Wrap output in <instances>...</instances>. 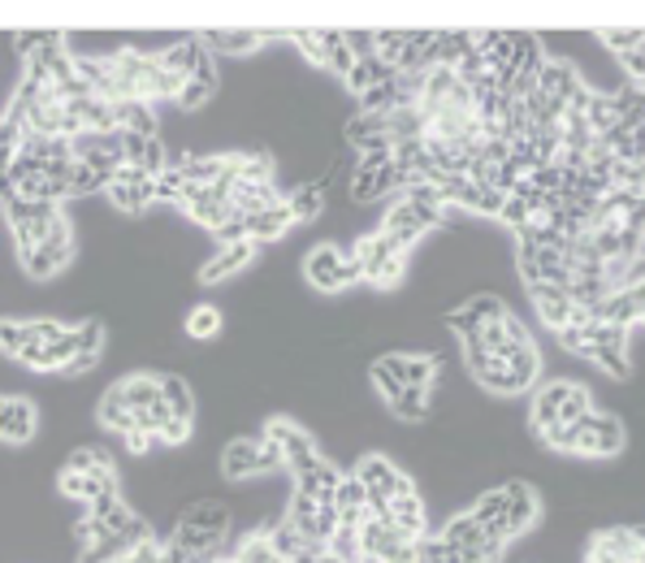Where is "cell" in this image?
<instances>
[{
    "label": "cell",
    "instance_id": "cell-17",
    "mask_svg": "<svg viewBox=\"0 0 645 563\" xmlns=\"http://www.w3.org/2000/svg\"><path fill=\"white\" fill-rule=\"evenodd\" d=\"M576 91H585L580 70H576L572 61H564V57H546L542 70H537V96H546L550 105L567 109V100H572Z\"/></svg>",
    "mask_w": 645,
    "mask_h": 563
},
{
    "label": "cell",
    "instance_id": "cell-29",
    "mask_svg": "<svg viewBox=\"0 0 645 563\" xmlns=\"http://www.w3.org/2000/svg\"><path fill=\"white\" fill-rule=\"evenodd\" d=\"M334 512H338V524H360L368 516V498L356 473H343V482L334 490Z\"/></svg>",
    "mask_w": 645,
    "mask_h": 563
},
{
    "label": "cell",
    "instance_id": "cell-32",
    "mask_svg": "<svg viewBox=\"0 0 645 563\" xmlns=\"http://www.w3.org/2000/svg\"><path fill=\"white\" fill-rule=\"evenodd\" d=\"M178 524H191V529H200V533L226 537V533H230V512H226L221 503H208V498H204V503H191Z\"/></svg>",
    "mask_w": 645,
    "mask_h": 563
},
{
    "label": "cell",
    "instance_id": "cell-43",
    "mask_svg": "<svg viewBox=\"0 0 645 563\" xmlns=\"http://www.w3.org/2000/svg\"><path fill=\"white\" fill-rule=\"evenodd\" d=\"M351 66H356V52L347 48V36H343V31H329L325 70H329V75H338V79H347V75H351Z\"/></svg>",
    "mask_w": 645,
    "mask_h": 563
},
{
    "label": "cell",
    "instance_id": "cell-1",
    "mask_svg": "<svg viewBox=\"0 0 645 563\" xmlns=\"http://www.w3.org/2000/svg\"><path fill=\"white\" fill-rule=\"evenodd\" d=\"M351 256L360 265V282L377 286V290H395L407 278V247L381 235V230H368L351 243Z\"/></svg>",
    "mask_w": 645,
    "mask_h": 563
},
{
    "label": "cell",
    "instance_id": "cell-23",
    "mask_svg": "<svg viewBox=\"0 0 645 563\" xmlns=\"http://www.w3.org/2000/svg\"><path fill=\"white\" fill-rule=\"evenodd\" d=\"M567 382H572V377H555V382H537V386H533V403H528V429H533V434L559 425V403H564V395H567Z\"/></svg>",
    "mask_w": 645,
    "mask_h": 563
},
{
    "label": "cell",
    "instance_id": "cell-18",
    "mask_svg": "<svg viewBox=\"0 0 645 563\" xmlns=\"http://www.w3.org/2000/svg\"><path fill=\"white\" fill-rule=\"evenodd\" d=\"M256 260V243H217V251L200 265L204 286H217V282H230L235 274H242L247 265Z\"/></svg>",
    "mask_w": 645,
    "mask_h": 563
},
{
    "label": "cell",
    "instance_id": "cell-4",
    "mask_svg": "<svg viewBox=\"0 0 645 563\" xmlns=\"http://www.w3.org/2000/svg\"><path fill=\"white\" fill-rule=\"evenodd\" d=\"M356 477H360L364 498H368V516H381V521H386L390 498L416 494V482L407 477L399 464H390L386 455H364L360 464H356Z\"/></svg>",
    "mask_w": 645,
    "mask_h": 563
},
{
    "label": "cell",
    "instance_id": "cell-42",
    "mask_svg": "<svg viewBox=\"0 0 645 563\" xmlns=\"http://www.w3.org/2000/svg\"><path fill=\"white\" fill-rule=\"evenodd\" d=\"M585 412H594V395H589V386L567 382V395H564V403H559V425H576Z\"/></svg>",
    "mask_w": 645,
    "mask_h": 563
},
{
    "label": "cell",
    "instance_id": "cell-6",
    "mask_svg": "<svg viewBox=\"0 0 645 563\" xmlns=\"http://www.w3.org/2000/svg\"><path fill=\"white\" fill-rule=\"evenodd\" d=\"M269 446H278V455H282V468L290 477H304V473H312L317 464H321L325 455L317 451V438L304 429V425H295L290 416H274V421H265V434H260Z\"/></svg>",
    "mask_w": 645,
    "mask_h": 563
},
{
    "label": "cell",
    "instance_id": "cell-16",
    "mask_svg": "<svg viewBox=\"0 0 645 563\" xmlns=\"http://www.w3.org/2000/svg\"><path fill=\"white\" fill-rule=\"evenodd\" d=\"M512 308L498 299V295H473L464 308H455V313H446V325L468 343V338H477L485 325H494V322H503Z\"/></svg>",
    "mask_w": 645,
    "mask_h": 563
},
{
    "label": "cell",
    "instance_id": "cell-15",
    "mask_svg": "<svg viewBox=\"0 0 645 563\" xmlns=\"http://www.w3.org/2000/svg\"><path fill=\"white\" fill-rule=\"evenodd\" d=\"M40 434V407L27 395H0V443L27 446Z\"/></svg>",
    "mask_w": 645,
    "mask_h": 563
},
{
    "label": "cell",
    "instance_id": "cell-24",
    "mask_svg": "<svg viewBox=\"0 0 645 563\" xmlns=\"http://www.w3.org/2000/svg\"><path fill=\"white\" fill-rule=\"evenodd\" d=\"M109 391H113V395L139 416V412H148V407L161 403V373H126V377L113 382Z\"/></svg>",
    "mask_w": 645,
    "mask_h": 563
},
{
    "label": "cell",
    "instance_id": "cell-8",
    "mask_svg": "<svg viewBox=\"0 0 645 563\" xmlns=\"http://www.w3.org/2000/svg\"><path fill=\"white\" fill-rule=\"evenodd\" d=\"M70 260H75V226H70V217L61 213L57 226H52V235H48L36 251L22 256V269H27V278L48 282V278H57V274H66Z\"/></svg>",
    "mask_w": 645,
    "mask_h": 563
},
{
    "label": "cell",
    "instance_id": "cell-9",
    "mask_svg": "<svg viewBox=\"0 0 645 563\" xmlns=\"http://www.w3.org/2000/svg\"><path fill=\"white\" fill-rule=\"evenodd\" d=\"M274 468H282V455H278V446H269L265 438H235L221 451L226 482H247V477H260V473H274Z\"/></svg>",
    "mask_w": 645,
    "mask_h": 563
},
{
    "label": "cell",
    "instance_id": "cell-10",
    "mask_svg": "<svg viewBox=\"0 0 645 563\" xmlns=\"http://www.w3.org/2000/svg\"><path fill=\"white\" fill-rule=\"evenodd\" d=\"M381 196H399V169L390 161V152H368V157H360V165H356L351 200L377 204Z\"/></svg>",
    "mask_w": 645,
    "mask_h": 563
},
{
    "label": "cell",
    "instance_id": "cell-44",
    "mask_svg": "<svg viewBox=\"0 0 645 563\" xmlns=\"http://www.w3.org/2000/svg\"><path fill=\"white\" fill-rule=\"evenodd\" d=\"M91 191H105V178H100L91 165L75 161L70 165V174H66V196L79 200V196H91Z\"/></svg>",
    "mask_w": 645,
    "mask_h": 563
},
{
    "label": "cell",
    "instance_id": "cell-11",
    "mask_svg": "<svg viewBox=\"0 0 645 563\" xmlns=\"http://www.w3.org/2000/svg\"><path fill=\"white\" fill-rule=\"evenodd\" d=\"M105 196H109V204L121 208V213H143V208L157 204V178H148V174L135 169V165H121L118 174L105 182Z\"/></svg>",
    "mask_w": 645,
    "mask_h": 563
},
{
    "label": "cell",
    "instance_id": "cell-45",
    "mask_svg": "<svg viewBox=\"0 0 645 563\" xmlns=\"http://www.w3.org/2000/svg\"><path fill=\"white\" fill-rule=\"evenodd\" d=\"M416 563H459V551L446 546L438 533H425V537L416 542Z\"/></svg>",
    "mask_w": 645,
    "mask_h": 563
},
{
    "label": "cell",
    "instance_id": "cell-28",
    "mask_svg": "<svg viewBox=\"0 0 645 563\" xmlns=\"http://www.w3.org/2000/svg\"><path fill=\"white\" fill-rule=\"evenodd\" d=\"M118 113L121 135H139V139H157V109L148 100H118L113 105Z\"/></svg>",
    "mask_w": 645,
    "mask_h": 563
},
{
    "label": "cell",
    "instance_id": "cell-38",
    "mask_svg": "<svg viewBox=\"0 0 645 563\" xmlns=\"http://www.w3.org/2000/svg\"><path fill=\"white\" fill-rule=\"evenodd\" d=\"M66 468H70V473H118V468H113V455L100 451V446H79V451H70V455H66Z\"/></svg>",
    "mask_w": 645,
    "mask_h": 563
},
{
    "label": "cell",
    "instance_id": "cell-2",
    "mask_svg": "<svg viewBox=\"0 0 645 563\" xmlns=\"http://www.w3.org/2000/svg\"><path fill=\"white\" fill-rule=\"evenodd\" d=\"M572 429V443H567V455H580V460H615L624 443H628V434H624V421L619 416H611V412H585L576 425H567Z\"/></svg>",
    "mask_w": 645,
    "mask_h": 563
},
{
    "label": "cell",
    "instance_id": "cell-26",
    "mask_svg": "<svg viewBox=\"0 0 645 563\" xmlns=\"http://www.w3.org/2000/svg\"><path fill=\"white\" fill-rule=\"evenodd\" d=\"M290 213H286V204H269V208H260V213H251V217H242V235H247V243H278L290 235Z\"/></svg>",
    "mask_w": 645,
    "mask_h": 563
},
{
    "label": "cell",
    "instance_id": "cell-13",
    "mask_svg": "<svg viewBox=\"0 0 645 563\" xmlns=\"http://www.w3.org/2000/svg\"><path fill=\"white\" fill-rule=\"evenodd\" d=\"M585 563H645L642 529H603L594 533Z\"/></svg>",
    "mask_w": 645,
    "mask_h": 563
},
{
    "label": "cell",
    "instance_id": "cell-48",
    "mask_svg": "<svg viewBox=\"0 0 645 563\" xmlns=\"http://www.w3.org/2000/svg\"><path fill=\"white\" fill-rule=\"evenodd\" d=\"M598 40L611 43L615 52H633V48H642V27H628V31H598Z\"/></svg>",
    "mask_w": 645,
    "mask_h": 563
},
{
    "label": "cell",
    "instance_id": "cell-36",
    "mask_svg": "<svg viewBox=\"0 0 645 563\" xmlns=\"http://www.w3.org/2000/svg\"><path fill=\"white\" fill-rule=\"evenodd\" d=\"M395 79V70L390 66H381L377 57H356V66H351V75H347V87L356 91V100H360L364 91H373L377 82Z\"/></svg>",
    "mask_w": 645,
    "mask_h": 563
},
{
    "label": "cell",
    "instance_id": "cell-5",
    "mask_svg": "<svg viewBox=\"0 0 645 563\" xmlns=\"http://www.w3.org/2000/svg\"><path fill=\"white\" fill-rule=\"evenodd\" d=\"M61 213H66L61 204H43V200H9L4 204V226H9L13 247H18V260H22L27 251H36V247L52 235V226H57Z\"/></svg>",
    "mask_w": 645,
    "mask_h": 563
},
{
    "label": "cell",
    "instance_id": "cell-46",
    "mask_svg": "<svg viewBox=\"0 0 645 563\" xmlns=\"http://www.w3.org/2000/svg\"><path fill=\"white\" fill-rule=\"evenodd\" d=\"M286 40L299 43V52L325 70V48H329V31H286Z\"/></svg>",
    "mask_w": 645,
    "mask_h": 563
},
{
    "label": "cell",
    "instance_id": "cell-21",
    "mask_svg": "<svg viewBox=\"0 0 645 563\" xmlns=\"http://www.w3.org/2000/svg\"><path fill=\"white\" fill-rule=\"evenodd\" d=\"M212 91H217V66H212V52L200 48V57H196V66H191V79L178 87L173 105H178V109H187V113H196L200 105L212 100Z\"/></svg>",
    "mask_w": 645,
    "mask_h": 563
},
{
    "label": "cell",
    "instance_id": "cell-12",
    "mask_svg": "<svg viewBox=\"0 0 645 563\" xmlns=\"http://www.w3.org/2000/svg\"><path fill=\"white\" fill-rule=\"evenodd\" d=\"M528 299L537 308L542 325H550V334H559L567 325H585L589 322V308H580L564 286H528Z\"/></svg>",
    "mask_w": 645,
    "mask_h": 563
},
{
    "label": "cell",
    "instance_id": "cell-27",
    "mask_svg": "<svg viewBox=\"0 0 645 563\" xmlns=\"http://www.w3.org/2000/svg\"><path fill=\"white\" fill-rule=\"evenodd\" d=\"M386 521L395 524V529L404 533L407 542H420V537L429 533V521H425V503H420L416 494H399V498H390V507H386Z\"/></svg>",
    "mask_w": 645,
    "mask_h": 563
},
{
    "label": "cell",
    "instance_id": "cell-49",
    "mask_svg": "<svg viewBox=\"0 0 645 563\" xmlns=\"http://www.w3.org/2000/svg\"><path fill=\"white\" fill-rule=\"evenodd\" d=\"M121 438H126V451H130V455H148V451L157 446V438H152L148 429H130V434H121Z\"/></svg>",
    "mask_w": 645,
    "mask_h": 563
},
{
    "label": "cell",
    "instance_id": "cell-34",
    "mask_svg": "<svg viewBox=\"0 0 645 563\" xmlns=\"http://www.w3.org/2000/svg\"><path fill=\"white\" fill-rule=\"evenodd\" d=\"M161 403L178 416V421H191L196 425V395H191V386H187V377H173V373H165L161 377Z\"/></svg>",
    "mask_w": 645,
    "mask_h": 563
},
{
    "label": "cell",
    "instance_id": "cell-7",
    "mask_svg": "<svg viewBox=\"0 0 645 563\" xmlns=\"http://www.w3.org/2000/svg\"><path fill=\"white\" fill-rule=\"evenodd\" d=\"M446 221V208H434V204H416L407 200V196H399V200L386 208V217H381V235H390V239L399 243V247H416V243L425 239L434 226H443Z\"/></svg>",
    "mask_w": 645,
    "mask_h": 563
},
{
    "label": "cell",
    "instance_id": "cell-47",
    "mask_svg": "<svg viewBox=\"0 0 645 563\" xmlns=\"http://www.w3.org/2000/svg\"><path fill=\"white\" fill-rule=\"evenodd\" d=\"M368 382L377 386V395H381V399H386V403H390V399H395V395H399V391H404V386L395 382V373H390V368H386V364H381V360L368 364Z\"/></svg>",
    "mask_w": 645,
    "mask_h": 563
},
{
    "label": "cell",
    "instance_id": "cell-25",
    "mask_svg": "<svg viewBox=\"0 0 645 563\" xmlns=\"http://www.w3.org/2000/svg\"><path fill=\"white\" fill-rule=\"evenodd\" d=\"M57 490H61L66 498H82V503H96V498H105V494H121L118 473H70V468H61Z\"/></svg>",
    "mask_w": 645,
    "mask_h": 563
},
{
    "label": "cell",
    "instance_id": "cell-33",
    "mask_svg": "<svg viewBox=\"0 0 645 563\" xmlns=\"http://www.w3.org/2000/svg\"><path fill=\"white\" fill-rule=\"evenodd\" d=\"M286 213H290V221L299 226V221H317L325 213V191L317 182H304V187H295L290 196H282Z\"/></svg>",
    "mask_w": 645,
    "mask_h": 563
},
{
    "label": "cell",
    "instance_id": "cell-40",
    "mask_svg": "<svg viewBox=\"0 0 645 563\" xmlns=\"http://www.w3.org/2000/svg\"><path fill=\"white\" fill-rule=\"evenodd\" d=\"M96 416H100V425L113 429V434H130V429H135V412H130L113 391H105V399H100V412H96Z\"/></svg>",
    "mask_w": 645,
    "mask_h": 563
},
{
    "label": "cell",
    "instance_id": "cell-37",
    "mask_svg": "<svg viewBox=\"0 0 645 563\" xmlns=\"http://www.w3.org/2000/svg\"><path fill=\"white\" fill-rule=\"evenodd\" d=\"M230 563H286L278 551H274V542H269V533L260 529V533H247L239 546L230 551Z\"/></svg>",
    "mask_w": 645,
    "mask_h": 563
},
{
    "label": "cell",
    "instance_id": "cell-35",
    "mask_svg": "<svg viewBox=\"0 0 645 563\" xmlns=\"http://www.w3.org/2000/svg\"><path fill=\"white\" fill-rule=\"evenodd\" d=\"M429 395H434V391H425V386H404L386 407H390L399 421H407V425H420V421L429 416Z\"/></svg>",
    "mask_w": 645,
    "mask_h": 563
},
{
    "label": "cell",
    "instance_id": "cell-3",
    "mask_svg": "<svg viewBox=\"0 0 645 563\" xmlns=\"http://www.w3.org/2000/svg\"><path fill=\"white\" fill-rule=\"evenodd\" d=\"M304 278H308L312 290L334 295V290H347V286H356V282H360V265H356L351 247H338V243H317V247H308V251H304Z\"/></svg>",
    "mask_w": 645,
    "mask_h": 563
},
{
    "label": "cell",
    "instance_id": "cell-30",
    "mask_svg": "<svg viewBox=\"0 0 645 563\" xmlns=\"http://www.w3.org/2000/svg\"><path fill=\"white\" fill-rule=\"evenodd\" d=\"M338 482H343V468L329 464V460H321L312 473L295 477V494H308V498H317V503H329V507H334V490H338Z\"/></svg>",
    "mask_w": 645,
    "mask_h": 563
},
{
    "label": "cell",
    "instance_id": "cell-39",
    "mask_svg": "<svg viewBox=\"0 0 645 563\" xmlns=\"http://www.w3.org/2000/svg\"><path fill=\"white\" fill-rule=\"evenodd\" d=\"M31 347H40L36 343V334H31V322H0V352L4 356H22V352H31Z\"/></svg>",
    "mask_w": 645,
    "mask_h": 563
},
{
    "label": "cell",
    "instance_id": "cell-19",
    "mask_svg": "<svg viewBox=\"0 0 645 563\" xmlns=\"http://www.w3.org/2000/svg\"><path fill=\"white\" fill-rule=\"evenodd\" d=\"M645 313V295L642 290H606L603 299L589 308V317L603 325H619V329H637Z\"/></svg>",
    "mask_w": 645,
    "mask_h": 563
},
{
    "label": "cell",
    "instance_id": "cell-14",
    "mask_svg": "<svg viewBox=\"0 0 645 563\" xmlns=\"http://www.w3.org/2000/svg\"><path fill=\"white\" fill-rule=\"evenodd\" d=\"M507 512H503V533H507V542H516V537H525L537 529L542 521V494L533 490L528 482H507Z\"/></svg>",
    "mask_w": 645,
    "mask_h": 563
},
{
    "label": "cell",
    "instance_id": "cell-20",
    "mask_svg": "<svg viewBox=\"0 0 645 563\" xmlns=\"http://www.w3.org/2000/svg\"><path fill=\"white\" fill-rule=\"evenodd\" d=\"M347 144L368 157V152H395V130L386 113H360L356 121H347Z\"/></svg>",
    "mask_w": 645,
    "mask_h": 563
},
{
    "label": "cell",
    "instance_id": "cell-41",
    "mask_svg": "<svg viewBox=\"0 0 645 563\" xmlns=\"http://www.w3.org/2000/svg\"><path fill=\"white\" fill-rule=\"evenodd\" d=\"M187 334H191V338H217V334H221V308H217V304H196V308H191V313H187Z\"/></svg>",
    "mask_w": 645,
    "mask_h": 563
},
{
    "label": "cell",
    "instance_id": "cell-31",
    "mask_svg": "<svg viewBox=\"0 0 645 563\" xmlns=\"http://www.w3.org/2000/svg\"><path fill=\"white\" fill-rule=\"evenodd\" d=\"M269 40H286V31L282 36H274V31H204L200 36L204 48H217V52H251L256 43Z\"/></svg>",
    "mask_w": 645,
    "mask_h": 563
},
{
    "label": "cell",
    "instance_id": "cell-22",
    "mask_svg": "<svg viewBox=\"0 0 645 563\" xmlns=\"http://www.w3.org/2000/svg\"><path fill=\"white\" fill-rule=\"evenodd\" d=\"M381 364L395 373L399 386H425V391H434V382H438V373H443V360H438V356H416V352L381 356Z\"/></svg>",
    "mask_w": 645,
    "mask_h": 563
}]
</instances>
